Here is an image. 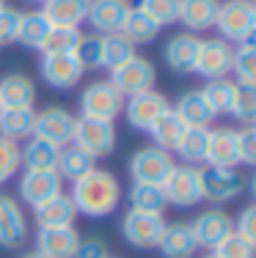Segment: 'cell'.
<instances>
[{
	"instance_id": "6da1fadb",
	"label": "cell",
	"mask_w": 256,
	"mask_h": 258,
	"mask_svg": "<svg viewBox=\"0 0 256 258\" xmlns=\"http://www.w3.org/2000/svg\"><path fill=\"white\" fill-rule=\"evenodd\" d=\"M69 198L75 204L77 214H83V217H91V220L108 217L121 204V181L111 170L94 168L77 181H72Z\"/></svg>"
},
{
	"instance_id": "7a4b0ae2",
	"label": "cell",
	"mask_w": 256,
	"mask_h": 258,
	"mask_svg": "<svg viewBox=\"0 0 256 258\" xmlns=\"http://www.w3.org/2000/svg\"><path fill=\"white\" fill-rule=\"evenodd\" d=\"M215 28L223 41L231 47L242 41H253L256 33V3L253 0H226L218 6Z\"/></svg>"
},
{
	"instance_id": "3957f363",
	"label": "cell",
	"mask_w": 256,
	"mask_h": 258,
	"mask_svg": "<svg viewBox=\"0 0 256 258\" xmlns=\"http://www.w3.org/2000/svg\"><path fill=\"white\" fill-rule=\"evenodd\" d=\"M72 143L80 146L85 154H91L94 159L111 157L119 143L113 121H99V118H85V115H75V135Z\"/></svg>"
},
{
	"instance_id": "277c9868",
	"label": "cell",
	"mask_w": 256,
	"mask_h": 258,
	"mask_svg": "<svg viewBox=\"0 0 256 258\" xmlns=\"http://www.w3.org/2000/svg\"><path fill=\"white\" fill-rule=\"evenodd\" d=\"M163 195L168 206L190 209L204 201V187H201V168L198 165H174L168 179L163 181Z\"/></svg>"
},
{
	"instance_id": "5b68a950",
	"label": "cell",
	"mask_w": 256,
	"mask_h": 258,
	"mask_svg": "<svg viewBox=\"0 0 256 258\" xmlns=\"http://www.w3.org/2000/svg\"><path fill=\"white\" fill-rule=\"evenodd\" d=\"M124 110V96L116 91L111 80H96L88 83L80 94V115L99 121H116Z\"/></svg>"
},
{
	"instance_id": "8992f818",
	"label": "cell",
	"mask_w": 256,
	"mask_h": 258,
	"mask_svg": "<svg viewBox=\"0 0 256 258\" xmlns=\"http://www.w3.org/2000/svg\"><path fill=\"white\" fill-rule=\"evenodd\" d=\"M174 154L163 151L157 146H143L130 157V176L135 184H157L163 187V181L168 179V173L174 170Z\"/></svg>"
},
{
	"instance_id": "52a82bcc",
	"label": "cell",
	"mask_w": 256,
	"mask_h": 258,
	"mask_svg": "<svg viewBox=\"0 0 256 258\" xmlns=\"http://www.w3.org/2000/svg\"><path fill=\"white\" fill-rule=\"evenodd\" d=\"M166 231V217L163 214H149V212H130L121 220V236L130 247L135 250H151L160 244V236Z\"/></svg>"
},
{
	"instance_id": "ba28073f",
	"label": "cell",
	"mask_w": 256,
	"mask_h": 258,
	"mask_svg": "<svg viewBox=\"0 0 256 258\" xmlns=\"http://www.w3.org/2000/svg\"><path fill=\"white\" fill-rule=\"evenodd\" d=\"M111 83L116 85L121 96H135V94H143V91H151L157 83V69L149 58L143 55H132L127 63H121L119 69L111 72Z\"/></svg>"
},
{
	"instance_id": "9c48e42d",
	"label": "cell",
	"mask_w": 256,
	"mask_h": 258,
	"mask_svg": "<svg viewBox=\"0 0 256 258\" xmlns=\"http://www.w3.org/2000/svg\"><path fill=\"white\" fill-rule=\"evenodd\" d=\"M72 135H75V115H72L66 107L50 104V107H44V110L36 113L33 138L47 140V143L64 149V146L72 143Z\"/></svg>"
},
{
	"instance_id": "30bf717a",
	"label": "cell",
	"mask_w": 256,
	"mask_h": 258,
	"mask_svg": "<svg viewBox=\"0 0 256 258\" xmlns=\"http://www.w3.org/2000/svg\"><path fill=\"white\" fill-rule=\"evenodd\" d=\"M201 187H204V201H210L212 206H223L240 198L245 179L237 168H201Z\"/></svg>"
},
{
	"instance_id": "8fae6325",
	"label": "cell",
	"mask_w": 256,
	"mask_h": 258,
	"mask_svg": "<svg viewBox=\"0 0 256 258\" xmlns=\"http://www.w3.org/2000/svg\"><path fill=\"white\" fill-rule=\"evenodd\" d=\"M166 110H171L166 94H160V91L151 88V91H143V94L127 96L121 113H124L127 124H130L132 129H138V132H149L151 124H155Z\"/></svg>"
},
{
	"instance_id": "7c38bea8",
	"label": "cell",
	"mask_w": 256,
	"mask_h": 258,
	"mask_svg": "<svg viewBox=\"0 0 256 258\" xmlns=\"http://www.w3.org/2000/svg\"><path fill=\"white\" fill-rule=\"evenodd\" d=\"M231 55H234V47H231L229 41L201 39L193 72L201 75L204 80H223V77L231 75Z\"/></svg>"
},
{
	"instance_id": "4fadbf2b",
	"label": "cell",
	"mask_w": 256,
	"mask_h": 258,
	"mask_svg": "<svg viewBox=\"0 0 256 258\" xmlns=\"http://www.w3.org/2000/svg\"><path fill=\"white\" fill-rule=\"evenodd\" d=\"M190 228H193V236H196L198 247H204V250H210V253H212V250H215L218 244H221L223 239L234 231V220H231L221 206H212V209L201 212L198 217L193 220Z\"/></svg>"
},
{
	"instance_id": "5bb4252c",
	"label": "cell",
	"mask_w": 256,
	"mask_h": 258,
	"mask_svg": "<svg viewBox=\"0 0 256 258\" xmlns=\"http://www.w3.org/2000/svg\"><path fill=\"white\" fill-rule=\"evenodd\" d=\"M17 192L25 204L33 209L44 201L56 198L58 192H64V179L56 173V170H47V173H39V170H22L20 179H17Z\"/></svg>"
},
{
	"instance_id": "9a60e30c",
	"label": "cell",
	"mask_w": 256,
	"mask_h": 258,
	"mask_svg": "<svg viewBox=\"0 0 256 258\" xmlns=\"http://www.w3.org/2000/svg\"><path fill=\"white\" fill-rule=\"evenodd\" d=\"M130 9H132L130 0H88V14H85V22L94 28L96 36L121 33Z\"/></svg>"
},
{
	"instance_id": "2e32d148",
	"label": "cell",
	"mask_w": 256,
	"mask_h": 258,
	"mask_svg": "<svg viewBox=\"0 0 256 258\" xmlns=\"http://www.w3.org/2000/svg\"><path fill=\"white\" fill-rule=\"evenodd\" d=\"M28 239V217L22 212L20 201L9 192H0V247L14 250L22 247Z\"/></svg>"
},
{
	"instance_id": "e0dca14e",
	"label": "cell",
	"mask_w": 256,
	"mask_h": 258,
	"mask_svg": "<svg viewBox=\"0 0 256 258\" xmlns=\"http://www.w3.org/2000/svg\"><path fill=\"white\" fill-rule=\"evenodd\" d=\"M207 168H240V149H237V129L218 126L207 132Z\"/></svg>"
},
{
	"instance_id": "ac0fdd59",
	"label": "cell",
	"mask_w": 256,
	"mask_h": 258,
	"mask_svg": "<svg viewBox=\"0 0 256 258\" xmlns=\"http://www.w3.org/2000/svg\"><path fill=\"white\" fill-rule=\"evenodd\" d=\"M41 77L50 88L58 91H69L80 83V77L85 75V69L77 63V58L72 52L64 55H41Z\"/></svg>"
},
{
	"instance_id": "d6986e66",
	"label": "cell",
	"mask_w": 256,
	"mask_h": 258,
	"mask_svg": "<svg viewBox=\"0 0 256 258\" xmlns=\"http://www.w3.org/2000/svg\"><path fill=\"white\" fill-rule=\"evenodd\" d=\"M198 44L201 39L196 33H176L168 39L166 50H163V58H166V66L174 75H190L193 66H196V55H198Z\"/></svg>"
},
{
	"instance_id": "ffe728a7",
	"label": "cell",
	"mask_w": 256,
	"mask_h": 258,
	"mask_svg": "<svg viewBox=\"0 0 256 258\" xmlns=\"http://www.w3.org/2000/svg\"><path fill=\"white\" fill-rule=\"evenodd\" d=\"M171 110H174L176 118H179L187 129H212V121L218 118V115L212 113V107L207 104L201 91H185V94L174 102Z\"/></svg>"
},
{
	"instance_id": "44dd1931",
	"label": "cell",
	"mask_w": 256,
	"mask_h": 258,
	"mask_svg": "<svg viewBox=\"0 0 256 258\" xmlns=\"http://www.w3.org/2000/svg\"><path fill=\"white\" fill-rule=\"evenodd\" d=\"M80 242L75 225L69 228H39L36 231V253L44 258H72Z\"/></svg>"
},
{
	"instance_id": "7402d4cb",
	"label": "cell",
	"mask_w": 256,
	"mask_h": 258,
	"mask_svg": "<svg viewBox=\"0 0 256 258\" xmlns=\"http://www.w3.org/2000/svg\"><path fill=\"white\" fill-rule=\"evenodd\" d=\"M33 214H36V225L39 228H69L80 217L69 198V192H58L56 198L33 206Z\"/></svg>"
},
{
	"instance_id": "603a6c76",
	"label": "cell",
	"mask_w": 256,
	"mask_h": 258,
	"mask_svg": "<svg viewBox=\"0 0 256 258\" xmlns=\"http://www.w3.org/2000/svg\"><path fill=\"white\" fill-rule=\"evenodd\" d=\"M157 250L163 253V258H193L198 253V244L190 223H166Z\"/></svg>"
},
{
	"instance_id": "cb8c5ba5",
	"label": "cell",
	"mask_w": 256,
	"mask_h": 258,
	"mask_svg": "<svg viewBox=\"0 0 256 258\" xmlns=\"http://www.w3.org/2000/svg\"><path fill=\"white\" fill-rule=\"evenodd\" d=\"M36 102V85L22 72H11L0 80V110L14 107H33Z\"/></svg>"
},
{
	"instance_id": "d4e9b609",
	"label": "cell",
	"mask_w": 256,
	"mask_h": 258,
	"mask_svg": "<svg viewBox=\"0 0 256 258\" xmlns=\"http://www.w3.org/2000/svg\"><path fill=\"white\" fill-rule=\"evenodd\" d=\"M218 6L221 0H179V20L187 28V33H204L215 28Z\"/></svg>"
},
{
	"instance_id": "484cf974",
	"label": "cell",
	"mask_w": 256,
	"mask_h": 258,
	"mask_svg": "<svg viewBox=\"0 0 256 258\" xmlns=\"http://www.w3.org/2000/svg\"><path fill=\"white\" fill-rule=\"evenodd\" d=\"M58 154H61L58 146L47 143V140H39V138H28L25 146H20V162L25 170H39V173L56 170Z\"/></svg>"
},
{
	"instance_id": "4316f807",
	"label": "cell",
	"mask_w": 256,
	"mask_h": 258,
	"mask_svg": "<svg viewBox=\"0 0 256 258\" xmlns=\"http://www.w3.org/2000/svg\"><path fill=\"white\" fill-rule=\"evenodd\" d=\"M53 30V22L47 20V14L41 9L36 11H25V14L20 17V30H17V41L20 44H25L28 50H39L44 47L47 36H50Z\"/></svg>"
},
{
	"instance_id": "83f0119b",
	"label": "cell",
	"mask_w": 256,
	"mask_h": 258,
	"mask_svg": "<svg viewBox=\"0 0 256 258\" xmlns=\"http://www.w3.org/2000/svg\"><path fill=\"white\" fill-rule=\"evenodd\" d=\"M33 121H36V110L33 107L0 110V138L14 140V143L33 138Z\"/></svg>"
},
{
	"instance_id": "f1b7e54d",
	"label": "cell",
	"mask_w": 256,
	"mask_h": 258,
	"mask_svg": "<svg viewBox=\"0 0 256 258\" xmlns=\"http://www.w3.org/2000/svg\"><path fill=\"white\" fill-rule=\"evenodd\" d=\"M41 11L53 25L80 28L88 14V0H47V3H41Z\"/></svg>"
},
{
	"instance_id": "f546056e",
	"label": "cell",
	"mask_w": 256,
	"mask_h": 258,
	"mask_svg": "<svg viewBox=\"0 0 256 258\" xmlns=\"http://www.w3.org/2000/svg\"><path fill=\"white\" fill-rule=\"evenodd\" d=\"M96 168V159L91 154H85V151L80 149V146L69 143L61 149L58 154V165H56V173L61 176V179H69V181H77L80 176H85L88 170Z\"/></svg>"
},
{
	"instance_id": "4dcf8cb0",
	"label": "cell",
	"mask_w": 256,
	"mask_h": 258,
	"mask_svg": "<svg viewBox=\"0 0 256 258\" xmlns=\"http://www.w3.org/2000/svg\"><path fill=\"white\" fill-rule=\"evenodd\" d=\"M160 30L163 28L149 14H143L141 9H130V14L124 20V28H121V36L127 41H132V44H149V41H155L160 36Z\"/></svg>"
},
{
	"instance_id": "1f68e13d",
	"label": "cell",
	"mask_w": 256,
	"mask_h": 258,
	"mask_svg": "<svg viewBox=\"0 0 256 258\" xmlns=\"http://www.w3.org/2000/svg\"><path fill=\"white\" fill-rule=\"evenodd\" d=\"M185 124H182L179 118H176V113L174 110H166V113L160 115V118L151 124L149 129V135H151V140H155V146L157 149H163V151H174L176 149V143H179V138L185 135Z\"/></svg>"
},
{
	"instance_id": "d6a6232c",
	"label": "cell",
	"mask_w": 256,
	"mask_h": 258,
	"mask_svg": "<svg viewBox=\"0 0 256 258\" xmlns=\"http://www.w3.org/2000/svg\"><path fill=\"white\" fill-rule=\"evenodd\" d=\"M130 209L135 212H149V214H163L168 209V201L163 195V187L157 184H135L130 187Z\"/></svg>"
},
{
	"instance_id": "836d02e7",
	"label": "cell",
	"mask_w": 256,
	"mask_h": 258,
	"mask_svg": "<svg viewBox=\"0 0 256 258\" xmlns=\"http://www.w3.org/2000/svg\"><path fill=\"white\" fill-rule=\"evenodd\" d=\"M132 55H138L135 44L127 41L121 33L102 36V69H108V72L119 69L121 63H127V60L132 58Z\"/></svg>"
},
{
	"instance_id": "e575fe53",
	"label": "cell",
	"mask_w": 256,
	"mask_h": 258,
	"mask_svg": "<svg viewBox=\"0 0 256 258\" xmlns=\"http://www.w3.org/2000/svg\"><path fill=\"white\" fill-rule=\"evenodd\" d=\"M229 115L234 121H240L242 126H253L256 124V85H242L237 83L234 99H231Z\"/></svg>"
},
{
	"instance_id": "d590c367",
	"label": "cell",
	"mask_w": 256,
	"mask_h": 258,
	"mask_svg": "<svg viewBox=\"0 0 256 258\" xmlns=\"http://www.w3.org/2000/svg\"><path fill=\"white\" fill-rule=\"evenodd\" d=\"M231 72H234L237 83L256 85V44L253 41H242V44L234 47V55H231Z\"/></svg>"
},
{
	"instance_id": "8d00e7d4",
	"label": "cell",
	"mask_w": 256,
	"mask_h": 258,
	"mask_svg": "<svg viewBox=\"0 0 256 258\" xmlns=\"http://www.w3.org/2000/svg\"><path fill=\"white\" fill-rule=\"evenodd\" d=\"M234 91H237V83L229 80V77H223V80H207V85L201 88V94H204L207 104L212 107V113L221 115V113H229L231 99H234Z\"/></svg>"
},
{
	"instance_id": "74e56055",
	"label": "cell",
	"mask_w": 256,
	"mask_h": 258,
	"mask_svg": "<svg viewBox=\"0 0 256 258\" xmlns=\"http://www.w3.org/2000/svg\"><path fill=\"white\" fill-rule=\"evenodd\" d=\"M207 132L210 129H185V135L176 143V154L185 159V165H201L207 151Z\"/></svg>"
},
{
	"instance_id": "f35d334b",
	"label": "cell",
	"mask_w": 256,
	"mask_h": 258,
	"mask_svg": "<svg viewBox=\"0 0 256 258\" xmlns=\"http://www.w3.org/2000/svg\"><path fill=\"white\" fill-rule=\"evenodd\" d=\"M80 28H64V25H53L50 36H47L44 47H41V55H64L72 52L80 41Z\"/></svg>"
},
{
	"instance_id": "ab89813d",
	"label": "cell",
	"mask_w": 256,
	"mask_h": 258,
	"mask_svg": "<svg viewBox=\"0 0 256 258\" xmlns=\"http://www.w3.org/2000/svg\"><path fill=\"white\" fill-rule=\"evenodd\" d=\"M72 55L77 58V63L83 69H102V36L83 33L77 47L72 50Z\"/></svg>"
},
{
	"instance_id": "60d3db41",
	"label": "cell",
	"mask_w": 256,
	"mask_h": 258,
	"mask_svg": "<svg viewBox=\"0 0 256 258\" xmlns=\"http://www.w3.org/2000/svg\"><path fill=\"white\" fill-rule=\"evenodd\" d=\"M138 9L149 14L160 28L174 25L179 20V0H138Z\"/></svg>"
},
{
	"instance_id": "b9f144b4",
	"label": "cell",
	"mask_w": 256,
	"mask_h": 258,
	"mask_svg": "<svg viewBox=\"0 0 256 258\" xmlns=\"http://www.w3.org/2000/svg\"><path fill=\"white\" fill-rule=\"evenodd\" d=\"M20 168H22V162H20V143L0 138V187L14 179V176L20 173Z\"/></svg>"
},
{
	"instance_id": "7bdbcfd3",
	"label": "cell",
	"mask_w": 256,
	"mask_h": 258,
	"mask_svg": "<svg viewBox=\"0 0 256 258\" xmlns=\"http://www.w3.org/2000/svg\"><path fill=\"white\" fill-rule=\"evenodd\" d=\"M212 253H215L218 258H256V244L231 231Z\"/></svg>"
},
{
	"instance_id": "ee69618b",
	"label": "cell",
	"mask_w": 256,
	"mask_h": 258,
	"mask_svg": "<svg viewBox=\"0 0 256 258\" xmlns=\"http://www.w3.org/2000/svg\"><path fill=\"white\" fill-rule=\"evenodd\" d=\"M237 149H240V165L253 168L256 165V126L237 129Z\"/></svg>"
},
{
	"instance_id": "f6af8a7d",
	"label": "cell",
	"mask_w": 256,
	"mask_h": 258,
	"mask_svg": "<svg viewBox=\"0 0 256 258\" xmlns=\"http://www.w3.org/2000/svg\"><path fill=\"white\" fill-rule=\"evenodd\" d=\"M20 17H22V11L11 9V6H6V9L0 11V47L14 44V41H17V30H20Z\"/></svg>"
},
{
	"instance_id": "bcb514c9",
	"label": "cell",
	"mask_w": 256,
	"mask_h": 258,
	"mask_svg": "<svg viewBox=\"0 0 256 258\" xmlns=\"http://www.w3.org/2000/svg\"><path fill=\"white\" fill-rule=\"evenodd\" d=\"M108 255H111V250L99 236H85L77 242V250L72 258H108Z\"/></svg>"
},
{
	"instance_id": "7dc6e473",
	"label": "cell",
	"mask_w": 256,
	"mask_h": 258,
	"mask_svg": "<svg viewBox=\"0 0 256 258\" xmlns=\"http://www.w3.org/2000/svg\"><path fill=\"white\" fill-rule=\"evenodd\" d=\"M234 233H240L242 239L256 244V206H245L240 214H237V223H234Z\"/></svg>"
},
{
	"instance_id": "c3c4849f",
	"label": "cell",
	"mask_w": 256,
	"mask_h": 258,
	"mask_svg": "<svg viewBox=\"0 0 256 258\" xmlns=\"http://www.w3.org/2000/svg\"><path fill=\"white\" fill-rule=\"evenodd\" d=\"M22 258H44V255H41V253H36V250H30V253H25Z\"/></svg>"
},
{
	"instance_id": "681fc988",
	"label": "cell",
	"mask_w": 256,
	"mask_h": 258,
	"mask_svg": "<svg viewBox=\"0 0 256 258\" xmlns=\"http://www.w3.org/2000/svg\"><path fill=\"white\" fill-rule=\"evenodd\" d=\"M201 258H218L215 253H207V255H201Z\"/></svg>"
},
{
	"instance_id": "f907efd6",
	"label": "cell",
	"mask_w": 256,
	"mask_h": 258,
	"mask_svg": "<svg viewBox=\"0 0 256 258\" xmlns=\"http://www.w3.org/2000/svg\"><path fill=\"white\" fill-rule=\"evenodd\" d=\"M6 6H9V3H6V0H0V11H3V9H6Z\"/></svg>"
},
{
	"instance_id": "816d5d0a",
	"label": "cell",
	"mask_w": 256,
	"mask_h": 258,
	"mask_svg": "<svg viewBox=\"0 0 256 258\" xmlns=\"http://www.w3.org/2000/svg\"><path fill=\"white\" fill-rule=\"evenodd\" d=\"M30 3H47V0H30Z\"/></svg>"
},
{
	"instance_id": "f5cc1de1",
	"label": "cell",
	"mask_w": 256,
	"mask_h": 258,
	"mask_svg": "<svg viewBox=\"0 0 256 258\" xmlns=\"http://www.w3.org/2000/svg\"><path fill=\"white\" fill-rule=\"evenodd\" d=\"M108 258H113V255H108Z\"/></svg>"
}]
</instances>
